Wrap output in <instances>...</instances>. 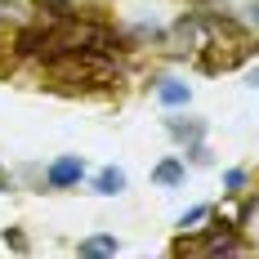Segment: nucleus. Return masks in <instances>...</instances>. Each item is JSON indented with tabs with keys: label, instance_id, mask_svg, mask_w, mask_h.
<instances>
[{
	"label": "nucleus",
	"instance_id": "20e7f679",
	"mask_svg": "<svg viewBox=\"0 0 259 259\" xmlns=\"http://www.w3.org/2000/svg\"><path fill=\"white\" fill-rule=\"evenodd\" d=\"M116 250H121V241H116V237H107V233L85 237V241H80V259H103V255H116Z\"/></svg>",
	"mask_w": 259,
	"mask_h": 259
},
{
	"label": "nucleus",
	"instance_id": "7ed1b4c3",
	"mask_svg": "<svg viewBox=\"0 0 259 259\" xmlns=\"http://www.w3.org/2000/svg\"><path fill=\"white\" fill-rule=\"evenodd\" d=\"M94 192H99V197H121V192H125V170L103 165V170L94 175Z\"/></svg>",
	"mask_w": 259,
	"mask_h": 259
},
{
	"label": "nucleus",
	"instance_id": "ddd939ff",
	"mask_svg": "<svg viewBox=\"0 0 259 259\" xmlns=\"http://www.w3.org/2000/svg\"><path fill=\"white\" fill-rule=\"evenodd\" d=\"M224 183H228V188H241V183H246V170H228V175H224Z\"/></svg>",
	"mask_w": 259,
	"mask_h": 259
},
{
	"label": "nucleus",
	"instance_id": "0eeeda50",
	"mask_svg": "<svg viewBox=\"0 0 259 259\" xmlns=\"http://www.w3.org/2000/svg\"><path fill=\"white\" fill-rule=\"evenodd\" d=\"M170 134L183 139V143H197V139L206 134V125H201V121H170Z\"/></svg>",
	"mask_w": 259,
	"mask_h": 259
},
{
	"label": "nucleus",
	"instance_id": "9d476101",
	"mask_svg": "<svg viewBox=\"0 0 259 259\" xmlns=\"http://www.w3.org/2000/svg\"><path fill=\"white\" fill-rule=\"evenodd\" d=\"M241 23L250 27V31H259V0H250V5H246V14H241Z\"/></svg>",
	"mask_w": 259,
	"mask_h": 259
},
{
	"label": "nucleus",
	"instance_id": "f257e3e1",
	"mask_svg": "<svg viewBox=\"0 0 259 259\" xmlns=\"http://www.w3.org/2000/svg\"><path fill=\"white\" fill-rule=\"evenodd\" d=\"M80 179H85V161H80V156H58L50 170H45V183L58 188V192H63V188H76Z\"/></svg>",
	"mask_w": 259,
	"mask_h": 259
},
{
	"label": "nucleus",
	"instance_id": "423d86ee",
	"mask_svg": "<svg viewBox=\"0 0 259 259\" xmlns=\"http://www.w3.org/2000/svg\"><path fill=\"white\" fill-rule=\"evenodd\" d=\"M152 179H156V183H165V188H175V183H183V161H179V156L161 161V165L152 170Z\"/></svg>",
	"mask_w": 259,
	"mask_h": 259
},
{
	"label": "nucleus",
	"instance_id": "f03ea898",
	"mask_svg": "<svg viewBox=\"0 0 259 259\" xmlns=\"http://www.w3.org/2000/svg\"><path fill=\"white\" fill-rule=\"evenodd\" d=\"M50 50V27H23L18 40H14V54L18 58H40Z\"/></svg>",
	"mask_w": 259,
	"mask_h": 259
},
{
	"label": "nucleus",
	"instance_id": "f8f14e48",
	"mask_svg": "<svg viewBox=\"0 0 259 259\" xmlns=\"http://www.w3.org/2000/svg\"><path fill=\"white\" fill-rule=\"evenodd\" d=\"M18 18V5L14 0H0V23H14Z\"/></svg>",
	"mask_w": 259,
	"mask_h": 259
},
{
	"label": "nucleus",
	"instance_id": "2eb2a0df",
	"mask_svg": "<svg viewBox=\"0 0 259 259\" xmlns=\"http://www.w3.org/2000/svg\"><path fill=\"white\" fill-rule=\"evenodd\" d=\"M250 85H255V90H259V67H255V72H250Z\"/></svg>",
	"mask_w": 259,
	"mask_h": 259
},
{
	"label": "nucleus",
	"instance_id": "6e6552de",
	"mask_svg": "<svg viewBox=\"0 0 259 259\" xmlns=\"http://www.w3.org/2000/svg\"><path fill=\"white\" fill-rule=\"evenodd\" d=\"M45 14H50L54 23H67V18H76V9H72V0H36Z\"/></svg>",
	"mask_w": 259,
	"mask_h": 259
},
{
	"label": "nucleus",
	"instance_id": "1a4fd4ad",
	"mask_svg": "<svg viewBox=\"0 0 259 259\" xmlns=\"http://www.w3.org/2000/svg\"><path fill=\"white\" fill-rule=\"evenodd\" d=\"M206 214H210V206H192V210H183V214H179V228H192V224H201Z\"/></svg>",
	"mask_w": 259,
	"mask_h": 259
},
{
	"label": "nucleus",
	"instance_id": "39448f33",
	"mask_svg": "<svg viewBox=\"0 0 259 259\" xmlns=\"http://www.w3.org/2000/svg\"><path fill=\"white\" fill-rule=\"evenodd\" d=\"M156 99L165 107H183L192 99V85H183V80H161V85H156Z\"/></svg>",
	"mask_w": 259,
	"mask_h": 259
},
{
	"label": "nucleus",
	"instance_id": "4468645a",
	"mask_svg": "<svg viewBox=\"0 0 259 259\" xmlns=\"http://www.w3.org/2000/svg\"><path fill=\"white\" fill-rule=\"evenodd\" d=\"M0 192H14V183L5 179V170H0Z\"/></svg>",
	"mask_w": 259,
	"mask_h": 259
},
{
	"label": "nucleus",
	"instance_id": "9b49d317",
	"mask_svg": "<svg viewBox=\"0 0 259 259\" xmlns=\"http://www.w3.org/2000/svg\"><path fill=\"white\" fill-rule=\"evenodd\" d=\"M5 241H9V246H14V250H27V237L18 233V228H5Z\"/></svg>",
	"mask_w": 259,
	"mask_h": 259
}]
</instances>
